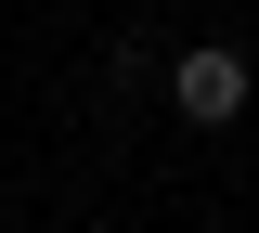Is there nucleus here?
<instances>
[{"mask_svg": "<svg viewBox=\"0 0 259 233\" xmlns=\"http://www.w3.org/2000/svg\"><path fill=\"white\" fill-rule=\"evenodd\" d=\"M246 91H259V78H246V52H233V39H194L182 65H168V104H182L194 130H233V117H246Z\"/></svg>", "mask_w": 259, "mask_h": 233, "instance_id": "f257e3e1", "label": "nucleus"}]
</instances>
